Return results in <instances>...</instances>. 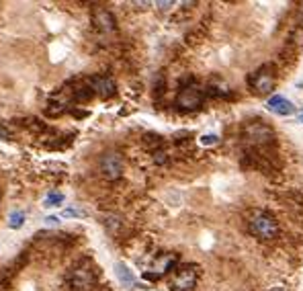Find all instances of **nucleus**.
Listing matches in <instances>:
<instances>
[{"label": "nucleus", "mask_w": 303, "mask_h": 291, "mask_svg": "<svg viewBox=\"0 0 303 291\" xmlns=\"http://www.w3.org/2000/svg\"><path fill=\"white\" fill-rule=\"evenodd\" d=\"M248 228L260 240H272L279 234V224H276L274 215H270L266 211H254L248 220Z\"/></svg>", "instance_id": "obj_1"}, {"label": "nucleus", "mask_w": 303, "mask_h": 291, "mask_svg": "<svg viewBox=\"0 0 303 291\" xmlns=\"http://www.w3.org/2000/svg\"><path fill=\"white\" fill-rule=\"evenodd\" d=\"M242 135H244V139H246L248 143H252V146H268V143L274 139L272 127L266 125L264 121H260V119H254V121L244 123Z\"/></svg>", "instance_id": "obj_2"}, {"label": "nucleus", "mask_w": 303, "mask_h": 291, "mask_svg": "<svg viewBox=\"0 0 303 291\" xmlns=\"http://www.w3.org/2000/svg\"><path fill=\"white\" fill-rule=\"evenodd\" d=\"M276 84V72L270 64L260 66L252 76H250V86L256 94H268Z\"/></svg>", "instance_id": "obj_3"}, {"label": "nucleus", "mask_w": 303, "mask_h": 291, "mask_svg": "<svg viewBox=\"0 0 303 291\" xmlns=\"http://www.w3.org/2000/svg\"><path fill=\"white\" fill-rule=\"evenodd\" d=\"M205 101V90L199 86V84H189V86H183L179 96H176V107L181 111H197L201 109Z\"/></svg>", "instance_id": "obj_4"}, {"label": "nucleus", "mask_w": 303, "mask_h": 291, "mask_svg": "<svg viewBox=\"0 0 303 291\" xmlns=\"http://www.w3.org/2000/svg\"><path fill=\"white\" fill-rule=\"evenodd\" d=\"M98 168H100L103 177H107L109 181H115V179H119L123 175V168H125L123 156L119 152H115V150H109L98 158Z\"/></svg>", "instance_id": "obj_5"}, {"label": "nucleus", "mask_w": 303, "mask_h": 291, "mask_svg": "<svg viewBox=\"0 0 303 291\" xmlns=\"http://www.w3.org/2000/svg\"><path fill=\"white\" fill-rule=\"evenodd\" d=\"M195 285H197V271H195V266L176 269V273L170 279V289L172 291H193Z\"/></svg>", "instance_id": "obj_6"}, {"label": "nucleus", "mask_w": 303, "mask_h": 291, "mask_svg": "<svg viewBox=\"0 0 303 291\" xmlns=\"http://www.w3.org/2000/svg\"><path fill=\"white\" fill-rule=\"evenodd\" d=\"M86 84L100 99H111L117 92V84L111 76H90V78H86Z\"/></svg>", "instance_id": "obj_7"}, {"label": "nucleus", "mask_w": 303, "mask_h": 291, "mask_svg": "<svg viewBox=\"0 0 303 291\" xmlns=\"http://www.w3.org/2000/svg\"><path fill=\"white\" fill-rule=\"evenodd\" d=\"M266 109H268L270 113H274V115H281V117H289V115L295 113V105H293L289 99L281 96V94H272V96L266 101Z\"/></svg>", "instance_id": "obj_8"}, {"label": "nucleus", "mask_w": 303, "mask_h": 291, "mask_svg": "<svg viewBox=\"0 0 303 291\" xmlns=\"http://www.w3.org/2000/svg\"><path fill=\"white\" fill-rule=\"evenodd\" d=\"M92 21H94L96 29L103 31V33H113V31L117 29V21H115L113 13L107 11V9H98V11H94Z\"/></svg>", "instance_id": "obj_9"}, {"label": "nucleus", "mask_w": 303, "mask_h": 291, "mask_svg": "<svg viewBox=\"0 0 303 291\" xmlns=\"http://www.w3.org/2000/svg\"><path fill=\"white\" fill-rule=\"evenodd\" d=\"M179 262V254H174V252H168V254H162L156 262H154V269H156V275L160 277L162 273H168V271H172L174 269V264Z\"/></svg>", "instance_id": "obj_10"}, {"label": "nucleus", "mask_w": 303, "mask_h": 291, "mask_svg": "<svg viewBox=\"0 0 303 291\" xmlns=\"http://www.w3.org/2000/svg\"><path fill=\"white\" fill-rule=\"evenodd\" d=\"M115 275H117V279H119L121 285H125V287H133L135 285V277H133L131 269L125 262H121V260L115 262Z\"/></svg>", "instance_id": "obj_11"}, {"label": "nucleus", "mask_w": 303, "mask_h": 291, "mask_svg": "<svg viewBox=\"0 0 303 291\" xmlns=\"http://www.w3.org/2000/svg\"><path fill=\"white\" fill-rule=\"evenodd\" d=\"M25 226V213L19 209V211H11L9 215V228L11 230H21Z\"/></svg>", "instance_id": "obj_12"}, {"label": "nucleus", "mask_w": 303, "mask_h": 291, "mask_svg": "<svg viewBox=\"0 0 303 291\" xmlns=\"http://www.w3.org/2000/svg\"><path fill=\"white\" fill-rule=\"evenodd\" d=\"M62 203H64V195H62L60 191H52V193L45 197V201H43L45 207H60Z\"/></svg>", "instance_id": "obj_13"}, {"label": "nucleus", "mask_w": 303, "mask_h": 291, "mask_svg": "<svg viewBox=\"0 0 303 291\" xmlns=\"http://www.w3.org/2000/svg\"><path fill=\"white\" fill-rule=\"evenodd\" d=\"M105 228L109 230V234H117V232H119V228H121V220H119V217L109 215V217L105 220Z\"/></svg>", "instance_id": "obj_14"}, {"label": "nucleus", "mask_w": 303, "mask_h": 291, "mask_svg": "<svg viewBox=\"0 0 303 291\" xmlns=\"http://www.w3.org/2000/svg\"><path fill=\"white\" fill-rule=\"evenodd\" d=\"M199 141H201V146H215V143H219V135H215V133H205V135L199 137Z\"/></svg>", "instance_id": "obj_15"}, {"label": "nucleus", "mask_w": 303, "mask_h": 291, "mask_svg": "<svg viewBox=\"0 0 303 291\" xmlns=\"http://www.w3.org/2000/svg\"><path fill=\"white\" fill-rule=\"evenodd\" d=\"M154 160H156V164H164V162L168 160V156H166V152L160 148V150H154Z\"/></svg>", "instance_id": "obj_16"}, {"label": "nucleus", "mask_w": 303, "mask_h": 291, "mask_svg": "<svg viewBox=\"0 0 303 291\" xmlns=\"http://www.w3.org/2000/svg\"><path fill=\"white\" fill-rule=\"evenodd\" d=\"M45 224H47V226H58V224H60V217H58V215H47V217H45Z\"/></svg>", "instance_id": "obj_17"}, {"label": "nucleus", "mask_w": 303, "mask_h": 291, "mask_svg": "<svg viewBox=\"0 0 303 291\" xmlns=\"http://www.w3.org/2000/svg\"><path fill=\"white\" fill-rule=\"evenodd\" d=\"M74 215H80V211H76V209H64V217H74Z\"/></svg>", "instance_id": "obj_18"}, {"label": "nucleus", "mask_w": 303, "mask_h": 291, "mask_svg": "<svg viewBox=\"0 0 303 291\" xmlns=\"http://www.w3.org/2000/svg\"><path fill=\"white\" fill-rule=\"evenodd\" d=\"M174 3H156V7L160 9V11H166V9H170Z\"/></svg>", "instance_id": "obj_19"}, {"label": "nucleus", "mask_w": 303, "mask_h": 291, "mask_svg": "<svg viewBox=\"0 0 303 291\" xmlns=\"http://www.w3.org/2000/svg\"><path fill=\"white\" fill-rule=\"evenodd\" d=\"M297 119H299V123H303V111H301V113L297 115Z\"/></svg>", "instance_id": "obj_20"}]
</instances>
